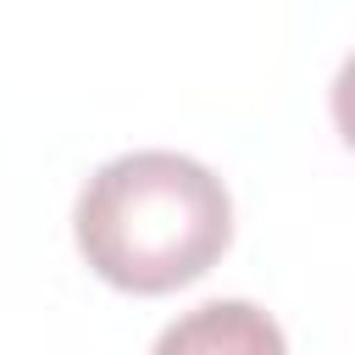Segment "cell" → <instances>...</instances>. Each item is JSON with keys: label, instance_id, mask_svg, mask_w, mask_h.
<instances>
[{"label": "cell", "instance_id": "6da1fadb", "mask_svg": "<svg viewBox=\"0 0 355 355\" xmlns=\"http://www.w3.org/2000/svg\"><path fill=\"white\" fill-rule=\"evenodd\" d=\"M72 233L83 261L128 294H172L205 277L233 239L227 183L178 150H128L78 189Z\"/></svg>", "mask_w": 355, "mask_h": 355}, {"label": "cell", "instance_id": "7a4b0ae2", "mask_svg": "<svg viewBox=\"0 0 355 355\" xmlns=\"http://www.w3.org/2000/svg\"><path fill=\"white\" fill-rule=\"evenodd\" d=\"M150 355H288V344L255 300H205L183 311Z\"/></svg>", "mask_w": 355, "mask_h": 355}, {"label": "cell", "instance_id": "3957f363", "mask_svg": "<svg viewBox=\"0 0 355 355\" xmlns=\"http://www.w3.org/2000/svg\"><path fill=\"white\" fill-rule=\"evenodd\" d=\"M333 128H338V139L355 150V50L344 55V67H338V78H333Z\"/></svg>", "mask_w": 355, "mask_h": 355}]
</instances>
